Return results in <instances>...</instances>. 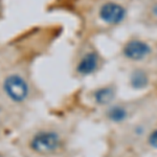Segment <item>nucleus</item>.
Masks as SVG:
<instances>
[{
  "label": "nucleus",
  "mask_w": 157,
  "mask_h": 157,
  "mask_svg": "<svg viewBox=\"0 0 157 157\" xmlns=\"http://www.w3.org/2000/svg\"><path fill=\"white\" fill-rule=\"evenodd\" d=\"M121 54L129 61L139 62L147 59L152 54V47L148 42L134 38L124 44Z\"/></svg>",
  "instance_id": "nucleus-4"
},
{
  "label": "nucleus",
  "mask_w": 157,
  "mask_h": 157,
  "mask_svg": "<svg viewBox=\"0 0 157 157\" xmlns=\"http://www.w3.org/2000/svg\"><path fill=\"white\" fill-rule=\"evenodd\" d=\"M116 98V88L113 85H105L95 88L91 92V98L94 105L106 107L114 103Z\"/></svg>",
  "instance_id": "nucleus-6"
},
{
  "label": "nucleus",
  "mask_w": 157,
  "mask_h": 157,
  "mask_svg": "<svg viewBox=\"0 0 157 157\" xmlns=\"http://www.w3.org/2000/svg\"><path fill=\"white\" fill-rule=\"evenodd\" d=\"M101 57L95 50L84 52L75 64V72L80 77H89L100 69Z\"/></svg>",
  "instance_id": "nucleus-5"
},
{
  "label": "nucleus",
  "mask_w": 157,
  "mask_h": 157,
  "mask_svg": "<svg viewBox=\"0 0 157 157\" xmlns=\"http://www.w3.org/2000/svg\"><path fill=\"white\" fill-rule=\"evenodd\" d=\"M129 85L133 90H145L150 85V75L143 68H135L129 75Z\"/></svg>",
  "instance_id": "nucleus-8"
},
{
  "label": "nucleus",
  "mask_w": 157,
  "mask_h": 157,
  "mask_svg": "<svg viewBox=\"0 0 157 157\" xmlns=\"http://www.w3.org/2000/svg\"><path fill=\"white\" fill-rule=\"evenodd\" d=\"M146 132V129L143 127V126L138 125L136 126L135 128H134V134H135L136 137H139V136H143L144 134Z\"/></svg>",
  "instance_id": "nucleus-11"
},
{
  "label": "nucleus",
  "mask_w": 157,
  "mask_h": 157,
  "mask_svg": "<svg viewBox=\"0 0 157 157\" xmlns=\"http://www.w3.org/2000/svg\"><path fill=\"white\" fill-rule=\"evenodd\" d=\"M127 9L115 1H107L98 9V18L108 25L121 24L127 18Z\"/></svg>",
  "instance_id": "nucleus-3"
},
{
  "label": "nucleus",
  "mask_w": 157,
  "mask_h": 157,
  "mask_svg": "<svg viewBox=\"0 0 157 157\" xmlns=\"http://www.w3.org/2000/svg\"><path fill=\"white\" fill-rule=\"evenodd\" d=\"M0 157H6L4 154H2V153H0Z\"/></svg>",
  "instance_id": "nucleus-13"
},
{
  "label": "nucleus",
  "mask_w": 157,
  "mask_h": 157,
  "mask_svg": "<svg viewBox=\"0 0 157 157\" xmlns=\"http://www.w3.org/2000/svg\"><path fill=\"white\" fill-rule=\"evenodd\" d=\"M151 14H152V16H153L154 18L157 19V2H155V3L152 6V7H151Z\"/></svg>",
  "instance_id": "nucleus-12"
},
{
  "label": "nucleus",
  "mask_w": 157,
  "mask_h": 157,
  "mask_svg": "<svg viewBox=\"0 0 157 157\" xmlns=\"http://www.w3.org/2000/svg\"><path fill=\"white\" fill-rule=\"evenodd\" d=\"M27 146L33 154L48 156L58 153L63 148L64 138L56 129L42 128L30 136Z\"/></svg>",
  "instance_id": "nucleus-2"
},
{
  "label": "nucleus",
  "mask_w": 157,
  "mask_h": 157,
  "mask_svg": "<svg viewBox=\"0 0 157 157\" xmlns=\"http://www.w3.org/2000/svg\"><path fill=\"white\" fill-rule=\"evenodd\" d=\"M6 121H7V114L6 109L3 108V106L0 104V131L2 130Z\"/></svg>",
  "instance_id": "nucleus-10"
},
{
  "label": "nucleus",
  "mask_w": 157,
  "mask_h": 157,
  "mask_svg": "<svg viewBox=\"0 0 157 157\" xmlns=\"http://www.w3.org/2000/svg\"><path fill=\"white\" fill-rule=\"evenodd\" d=\"M147 144L150 148L157 150V128L151 130L147 135Z\"/></svg>",
  "instance_id": "nucleus-9"
},
{
  "label": "nucleus",
  "mask_w": 157,
  "mask_h": 157,
  "mask_svg": "<svg viewBox=\"0 0 157 157\" xmlns=\"http://www.w3.org/2000/svg\"><path fill=\"white\" fill-rule=\"evenodd\" d=\"M4 98L16 106L24 105L32 97L33 87L23 68H12L4 73L0 82Z\"/></svg>",
  "instance_id": "nucleus-1"
},
{
  "label": "nucleus",
  "mask_w": 157,
  "mask_h": 157,
  "mask_svg": "<svg viewBox=\"0 0 157 157\" xmlns=\"http://www.w3.org/2000/svg\"><path fill=\"white\" fill-rule=\"evenodd\" d=\"M105 117L109 123L114 125H123L127 123L130 117V110L123 104L113 103L106 108Z\"/></svg>",
  "instance_id": "nucleus-7"
}]
</instances>
